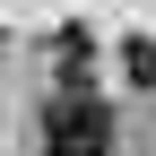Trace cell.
Returning <instances> with one entry per match:
<instances>
[{
    "mask_svg": "<svg viewBox=\"0 0 156 156\" xmlns=\"http://www.w3.org/2000/svg\"><path fill=\"white\" fill-rule=\"evenodd\" d=\"M44 156H113V104L87 87H61L44 104Z\"/></svg>",
    "mask_w": 156,
    "mask_h": 156,
    "instance_id": "6da1fadb",
    "label": "cell"
},
{
    "mask_svg": "<svg viewBox=\"0 0 156 156\" xmlns=\"http://www.w3.org/2000/svg\"><path fill=\"white\" fill-rule=\"evenodd\" d=\"M122 69L139 78V87H156V44H130V52H122Z\"/></svg>",
    "mask_w": 156,
    "mask_h": 156,
    "instance_id": "7a4b0ae2",
    "label": "cell"
}]
</instances>
